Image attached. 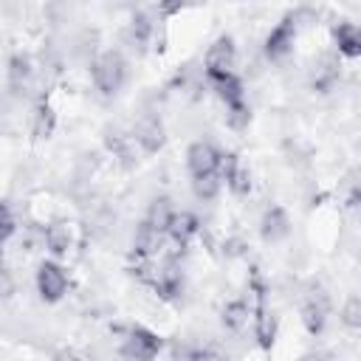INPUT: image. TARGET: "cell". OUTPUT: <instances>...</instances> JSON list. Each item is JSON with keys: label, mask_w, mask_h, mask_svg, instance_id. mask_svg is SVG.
Wrapping results in <instances>:
<instances>
[{"label": "cell", "mask_w": 361, "mask_h": 361, "mask_svg": "<svg viewBox=\"0 0 361 361\" xmlns=\"http://www.w3.org/2000/svg\"><path fill=\"white\" fill-rule=\"evenodd\" d=\"M206 79H209L214 96H217V99L223 102V107H226V121H228L234 130L245 127L248 118H251V110H248V102H245L243 79H240L234 71H228V73H212V76H206Z\"/></svg>", "instance_id": "6da1fadb"}, {"label": "cell", "mask_w": 361, "mask_h": 361, "mask_svg": "<svg viewBox=\"0 0 361 361\" xmlns=\"http://www.w3.org/2000/svg\"><path fill=\"white\" fill-rule=\"evenodd\" d=\"M127 73H130V65L124 59V54L118 48H107L102 51L93 65H90V76H93V85L102 96H116L124 82H127Z\"/></svg>", "instance_id": "7a4b0ae2"}, {"label": "cell", "mask_w": 361, "mask_h": 361, "mask_svg": "<svg viewBox=\"0 0 361 361\" xmlns=\"http://www.w3.org/2000/svg\"><path fill=\"white\" fill-rule=\"evenodd\" d=\"M34 285H37V293L42 302L48 305H56L65 299L68 288H71V276L65 271V265L54 257V259H42L37 265V276H34Z\"/></svg>", "instance_id": "3957f363"}, {"label": "cell", "mask_w": 361, "mask_h": 361, "mask_svg": "<svg viewBox=\"0 0 361 361\" xmlns=\"http://www.w3.org/2000/svg\"><path fill=\"white\" fill-rule=\"evenodd\" d=\"M161 347H164V338H161L155 330H149V327H144V324H133V327L127 330V336H124L118 353H121L124 358L149 361V358H155V355L161 353Z\"/></svg>", "instance_id": "277c9868"}, {"label": "cell", "mask_w": 361, "mask_h": 361, "mask_svg": "<svg viewBox=\"0 0 361 361\" xmlns=\"http://www.w3.org/2000/svg\"><path fill=\"white\" fill-rule=\"evenodd\" d=\"M296 34H299V23H296V14H285L265 37V56L271 62H282L293 45H296Z\"/></svg>", "instance_id": "5b68a950"}, {"label": "cell", "mask_w": 361, "mask_h": 361, "mask_svg": "<svg viewBox=\"0 0 361 361\" xmlns=\"http://www.w3.org/2000/svg\"><path fill=\"white\" fill-rule=\"evenodd\" d=\"M149 285L161 299H178L183 293V271L175 257H166L164 262L149 268Z\"/></svg>", "instance_id": "8992f818"}, {"label": "cell", "mask_w": 361, "mask_h": 361, "mask_svg": "<svg viewBox=\"0 0 361 361\" xmlns=\"http://www.w3.org/2000/svg\"><path fill=\"white\" fill-rule=\"evenodd\" d=\"M220 158L223 152L212 141H192L186 147V169L189 178H203V175H220Z\"/></svg>", "instance_id": "52a82bcc"}, {"label": "cell", "mask_w": 361, "mask_h": 361, "mask_svg": "<svg viewBox=\"0 0 361 361\" xmlns=\"http://www.w3.org/2000/svg\"><path fill=\"white\" fill-rule=\"evenodd\" d=\"M220 180L226 183V189L237 197H245L254 186L251 180V166L237 155V152H223L220 158Z\"/></svg>", "instance_id": "ba28073f"}, {"label": "cell", "mask_w": 361, "mask_h": 361, "mask_svg": "<svg viewBox=\"0 0 361 361\" xmlns=\"http://www.w3.org/2000/svg\"><path fill=\"white\" fill-rule=\"evenodd\" d=\"M234 62H237V45H234V37L220 34V37L206 48V56H203V73H206V76H212V73H228V71H234Z\"/></svg>", "instance_id": "9c48e42d"}, {"label": "cell", "mask_w": 361, "mask_h": 361, "mask_svg": "<svg viewBox=\"0 0 361 361\" xmlns=\"http://www.w3.org/2000/svg\"><path fill=\"white\" fill-rule=\"evenodd\" d=\"M259 237L265 243H271V245H276V243L290 237V217H288V212L282 206H268L262 212V217H259Z\"/></svg>", "instance_id": "30bf717a"}, {"label": "cell", "mask_w": 361, "mask_h": 361, "mask_svg": "<svg viewBox=\"0 0 361 361\" xmlns=\"http://www.w3.org/2000/svg\"><path fill=\"white\" fill-rule=\"evenodd\" d=\"M133 141H135V144L141 147V152H147V155L158 152V149L164 147V141H166L164 124H161L155 116H141V118L135 121V127H133Z\"/></svg>", "instance_id": "8fae6325"}, {"label": "cell", "mask_w": 361, "mask_h": 361, "mask_svg": "<svg viewBox=\"0 0 361 361\" xmlns=\"http://www.w3.org/2000/svg\"><path fill=\"white\" fill-rule=\"evenodd\" d=\"M333 45H336V54L338 56L358 59L361 56V34H358V25L350 23V20H341L338 25H333Z\"/></svg>", "instance_id": "7c38bea8"}, {"label": "cell", "mask_w": 361, "mask_h": 361, "mask_svg": "<svg viewBox=\"0 0 361 361\" xmlns=\"http://www.w3.org/2000/svg\"><path fill=\"white\" fill-rule=\"evenodd\" d=\"M197 234H200V220L192 212H175V217L166 228V240L178 248H186Z\"/></svg>", "instance_id": "4fadbf2b"}, {"label": "cell", "mask_w": 361, "mask_h": 361, "mask_svg": "<svg viewBox=\"0 0 361 361\" xmlns=\"http://www.w3.org/2000/svg\"><path fill=\"white\" fill-rule=\"evenodd\" d=\"M164 240H166L164 231H158L155 226H149L147 220H141L138 228H135V237H133V251H135L138 259H152L161 251Z\"/></svg>", "instance_id": "5bb4252c"}, {"label": "cell", "mask_w": 361, "mask_h": 361, "mask_svg": "<svg viewBox=\"0 0 361 361\" xmlns=\"http://www.w3.org/2000/svg\"><path fill=\"white\" fill-rule=\"evenodd\" d=\"M34 82V62L28 54H14L8 59V87L14 93H25Z\"/></svg>", "instance_id": "9a60e30c"}, {"label": "cell", "mask_w": 361, "mask_h": 361, "mask_svg": "<svg viewBox=\"0 0 361 361\" xmlns=\"http://www.w3.org/2000/svg\"><path fill=\"white\" fill-rule=\"evenodd\" d=\"M327 313H330V307H327V299H324L322 293H319V296H310V299L305 302V307H302V322H305V327H307L310 336H319V333L324 330Z\"/></svg>", "instance_id": "2e32d148"}, {"label": "cell", "mask_w": 361, "mask_h": 361, "mask_svg": "<svg viewBox=\"0 0 361 361\" xmlns=\"http://www.w3.org/2000/svg\"><path fill=\"white\" fill-rule=\"evenodd\" d=\"M42 240H45V248H48L54 257H65V254L71 251V240H73V237H71V226L62 223V220H54V223L45 226Z\"/></svg>", "instance_id": "e0dca14e"}, {"label": "cell", "mask_w": 361, "mask_h": 361, "mask_svg": "<svg viewBox=\"0 0 361 361\" xmlns=\"http://www.w3.org/2000/svg\"><path fill=\"white\" fill-rule=\"evenodd\" d=\"M251 319H254V336L259 338V344H262V347H271L274 338H276V319H274L271 307H268L265 302H259Z\"/></svg>", "instance_id": "ac0fdd59"}, {"label": "cell", "mask_w": 361, "mask_h": 361, "mask_svg": "<svg viewBox=\"0 0 361 361\" xmlns=\"http://www.w3.org/2000/svg\"><path fill=\"white\" fill-rule=\"evenodd\" d=\"M175 206H172V200L169 197H155L152 203H149V209H147V223L149 226H155L158 231H164L166 234V228H169V223H172V217H175Z\"/></svg>", "instance_id": "d6986e66"}, {"label": "cell", "mask_w": 361, "mask_h": 361, "mask_svg": "<svg viewBox=\"0 0 361 361\" xmlns=\"http://www.w3.org/2000/svg\"><path fill=\"white\" fill-rule=\"evenodd\" d=\"M152 20H149V14L147 11H135L133 17H130V28H127V37H130V42L133 45H138V48H144L147 42H149V37H152Z\"/></svg>", "instance_id": "ffe728a7"}, {"label": "cell", "mask_w": 361, "mask_h": 361, "mask_svg": "<svg viewBox=\"0 0 361 361\" xmlns=\"http://www.w3.org/2000/svg\"><path fill=\"white\" fill-rule=\"evenodd\" d=\"M54 127H56V113H54V107H51L48 102H39L37 110H34V124H31L34 135H37V138H51Z\"/></svg>", "instance_id": "44dd1931"}, {"label": "cell", "mask_w": 361, "mask_h": 361, "mask_svg": "<svg viewBox=\"0 0 361 361\" xmlns=\"http://www.w3.org/2000/svg\"><path fill=\"white\" fill-rule=\"evenodd\" d=\"M223 189L220 175H203V178H192V192L197 200H214Z\"/></svg>", "instance_id": "7402d4cb"}, {"label": "cell", "mask_w": 361, "mask_h": 361, "mask_svg": "<svg viewBox=\"0 0 361 361\" xmlns=\"http://www.w3.org/2000/svg\"><path fill=\"white\" fill-rule=\"evenodd\" d=\"M248 316H251V310H248L245 302H228L226 310H223V322H226V327H231V330H240V327L248 322Z\"/></svg>", "instance_id": "603a6c76"}, {"label": "cell", "mask_w": 361, "mask_h": 361, "mask_svg": "<svg viewBox=\"0 0 361 361\" xmlns=\"http://www.w3.org/2000/svg\"><path fill=\"white\" fill-rule=\"evenodd\" d=\"M17 231V217L6 200H0V243H8Z\"/></svg>", "instance_id": "cb8c5ba5"}, {"label": "cell", "mask_w": 361, "mask_h": 361, "mask_svg": "<svg viewBox=\"0 0 361 361\" xmlns=\"http://www.w3.org/2000/svg\"><path fill=\"white\" fill-rule=\"evenodd\" d=\"M341 322L347 324V327H361V299L358 296H350L347 302H344V307H341Z\"/></svg>", "instance_id": "d4e9b609"}, {"label": "cell", "mask_w": 361, "mask_h": 361, "mask_svg": "<svg viewBox=\"0 0 361 361\" xmlns=\"http://www.w3.org/2000/svg\"><path fill=\"white\" fill-rule=\"evenodd\" d=\"M186 3L189 0H158V11H161V17H175L186 8Z\"/></svg>", "instance_id": "484cf974"}]
</instances>
